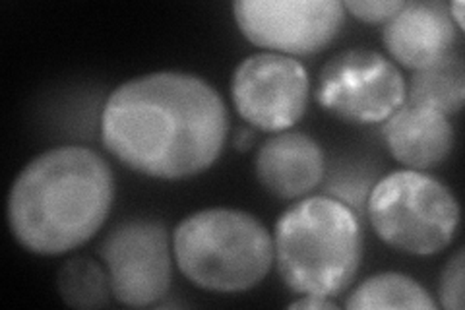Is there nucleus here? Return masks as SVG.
Wrapping results in <instances>:
<instances>
[{
  "instance_id": "obj_1",
  "label": "nucleus",
  "mask_w": 465,
  "mask_h": 310,
  "mask_svg": "<svg viewBox=\"0 0 465 310\" xmlns=\"http://www.w3.org/2000/svg\"><path fill=\"white\" fill-rule=\"evenodd\" d=\"M227 107L196 74L152 72L121 84L101 111V140L123 165L162 181L191 179L220 159Z\"/></svg>"
},
{
  "instance_id": "obj_4",
  "label": "nucleus",
  "mask_w": 465,
  "mask_h": 310,
  "mask_svg": "<svg viewBox=\"0 0 465 310\" xmlns=\"http://www.w3.org/2000/svg\"><path fill=\"white\" fill-rule=\"evenodd\" d=\"M173 258L198 289L242 293L264 282L273 264V237L249 212L208 208L173 231Z\"/></svg>"
},
{
  "instance_id": "obj_19",
  "label": "nucleus",
  "mask_w": 465,
  "mask_h": 310,
  "mask_svg": "<svg viewBox=\"0 0 465 310\" xmlns=\"http://www.w3.org/2000/svg\"><path fill=\"white\" fill-rule=\"evenodd\" d=\"M256 140V132L252 126H242L235 130V136H232V147L237 152H249L251 147L254 145Z\"/></svg>"
},
{
  "instance_id": "obj_10",
  "label": "nucleus",
  "mask_w": 465,
  "mask_h": 310,
  "mask_svg": "<svg viewBox=\"0 0 465 310\" xmlns=\"http://www.w3.org/2000/svg\"><path fill=\"white\" fill-rule=\"evenodd\" d=\"M256 179L280 200H301L322 183L326 157L320 144L302 132L285 130L260 145Z\"/></svg>"
},
{
  "instance_id": "obj_5",
  "label": "nucleus",
  "mask_w": 465,
  "mask_h": 310,
  "mask_svg": "<svg viewBox=\"0 0 465 310\" xmlns=\"http://www.w3.org/2000/svg\"><path fill=\"white\" fill-rule=\"evenodd\" d=\"M374 233L391 248L413 256H432L452 245L460 205L444 183L413 169L388 173L367 198Z\"/></svg>"
},
{
  "instance_id": "obj_11",
  "label": "nucleus",
  "mask_w": 465,
  "mask_h": 310,
  "mask_svg": "<svg viewBox=\"0 0 465 310\" xmlns=\"http://www.w3.org/2000/svg\"><path fill=\"white\" fill-rule=\"evenodd\" d=\"M456 39L458 29L444 3H405L382 32L390 56L413 72L452 53Z\"/></svg>"
},
{
  "instance_id": "obj_3",
  "label": "nucleus",
  "mask_w": 465,
  "mask_h": 310,
  "mask_svg": "<svg viewBox=\"0 0 465 310\" xmlns=\"http://www.w3.org/2000/svg\"><path fill=\"white\" fill-rule=\"evenodd\" d=\"M362 245L351 205L333 196H304L275 221L273 260L293 293L338 297L353 284Z\"/></svg>"
},
{
  "instance_id": "obj_12",
  "label": "nucleus",
  "mask_w": 465,
  "mask_h": 310,
  "mask_svg": "<svg viewBox=\"0 0 465 310\" xmlns=\"http://www.w3.org/2000/svg\"><path fill=\"white\" fill-rule=\"evenodd\" d=\"M382 136L403 167L427 171L440 165L452 152L456 132L446 115L405 101L384 121Z\"/></svg>"
},
{
  "instance_id": "obj_18",
  "label": "nucleus",
  "mask_w": 465,
  "mask_h": 310,
  "mask_svg": "<svg viewBox=\"0 0 465 310\" xmlns=\"http://www.w3.org/2000/svg\"><path fill=\"white\" fill-rule=\"evenodd\" d=\"M289 308H318V310H326V308H336V303H331L330 297H318V295H301V299L293 301L289 305Z\"/></svg>"
},
{
  "instance_id": "obj_15",
  "label": "nucleus",
  "mask_w": 465,
  "mask_h": 310,
  "mask_svg": "<svg viewBox=\"0 0 465 310\" xmlns=\"http://www.w3.org/2000/svg\"><path fill=\"white\" fill-rule=\"evenodd\" d=\"M56 289L74 308H104L113 297L105 265L85 256L72 258L58 270Z\"/></svg>"
},
{
  "instance_id": "obj_2",
  "label": "nucleus",
  "mask_w": 465,
  "mask_h": 310,
  "mask_svg": "<svg viewBox=\"0 0 465 310\" xmlns=\"http://www.w3.org/2000/svg\"><path fill=\"white\" fill-rule=\"evenodd\" d=\"M114 198L111 165L92 147L58 145L39 154L14 181L6 217L25 250L58 256L104 227Z\"/></svg>"
},
{
  "instance_id": "obj_20",
  "label": "nucleus",
  "mask_w": 465,
  "mask_h": 310,
  "mask_svg": "<svg viewBox=\"0 0 465 310\" xmlns=\"http://www.w3.org/2000/svg\"><path fill=\"white\" fill-rule=\"evenodd\" d=\"M448 12H450V18H452L458 32H463L465 22H463V3H461V0H456V3L448 5Z\"/></svg>"
},
{
  "instance_id": "obj_13",
  "label": "nucleus",
  "mask_w": 465,
  "mask_h": 310,
  "mask_svg": "<svg viewBox=\"0 0 465 310\" xmlns=\"http://www.w3.org/2000/svg\"><path fill=\"white\" fill-rule=\"evenodd\" d=\"M407 101L446 116L465 103V63L461 53H448L434 65L415 70L407 85Z\"/></svg>"
},
{
  "instance_id": "obj_7",
  "label": "nucleus",
  "mask_w": 465,
  "mask_h": 310,
  "mask_svg": "<svg viewBox=\"0 0 465 310\" xmlns=\"http://www.w3.org/2000/svg\"><path fill=\"white\" fill-rule=\"evenodd\" d=\"M113 299L130 308H148L167 297L173 282V248L157 219H128L99 245Z\"/></svg>"
},
{
  "instance_id": "obj_9",
  "label": "nucleus",
  "mask_w": 465,
  "mask_h": 310,
  "mask_svg": "<svg viewBox=\"0 0 465 310\" xmlns=\"http://www.w3.org/2000/svg\"><path fill=\"white\" fill-rule=\"evenodd\" d=\"M231 97L246 125L278 135L302 119L311 97V78L293 56L256 53L242 58L232 72Z\"/></svg>"
},
{
  "instance_id": "obj_16",
  "label": "nucleus",
  "mask_w": 465,
  "mask_h": 310,
  "mask_svg": "<svg viewBox=\"0 0 465 310\" xmlns=\"http://www.w3.org/2000/svg\"><path fill=\"white\" fill-rule=\"evenodd\" d=\"M463 268H465L463 248H458L454 256H450V260L446 262L440 275L439 297H440L442 308L446 310L463 308V275H465Z\"/></svg>"
},
{
  "instance_id": "obj_14",
  "label": "nucleus",
  "mask_w": 465,
  "mask_h": 310,
  "mask_svg": "<svg viewBox=\"0 0 465 310\" xmlns=\"http://www.w3.org/2000/svg\"><path fill=\"white\" fill-rule=\"evenodd\" d=\"M351 310L376 308H411L434 310L436 303L429 291L411 275L398 272H382L359 284L345 303Z\"/></svg>"
},
{
  "instance_id": "obj_8",
  "label": "nucleus",
  "mask_w": 465,
  "mask_h": 310,
  "mask_svg": "<svg viewBox=\"0 0 465 310\" xmlns=\"http://www.w3.org/2000/svg\"><path fill=\"white\" fill-rule=\"evenodd\" d=\"M232 14L241 34L256 47L285 56L324 51L345 24L338 0H239Z\"/></svg>"
},
{
  "instance_id": "obj_6",
  "label": "nucleus",
  "mask_w": 465,
  "mask_h": 310,
  "mask_svg": "<svg viewBox=\"0 0 465 310\" xmlns=\"http://www.w3.org/2000/svg\"><path fill=\"white\" fill-rule=\"evenodd\" d=\"M316 101L347 123H384L407 101V82L382 53L349 49L331 56L320 70Z\"/></svg>"
},
{
  "instance_id": "obj_17",
  "label": "nucleus",
  "mask_w": 465,
  "mask_h": 310,
  "mask_svg": "<svg viewBox=\"0 0 465 310\" xmlns=\"http://www.w3.org/2000/svg\"><path fill=\"white\" fill-rule=\"evenodd\" d=\"M343 8L361 22L367 24H386L401 10L405 3L401 0H347L341 3Z\"/></svg>"
}]
</instances>
